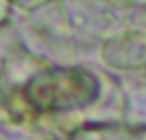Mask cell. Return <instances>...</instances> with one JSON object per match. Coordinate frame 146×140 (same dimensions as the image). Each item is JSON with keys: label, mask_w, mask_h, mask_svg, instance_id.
<instances>
[{"label": "cell", "mask_w": 146, "mask_h": 140, "mask_svg": "<svg viewBox=\"0 0 146 140\" xmlns=\"http://www.w3.org/2000/svg\"><path fill=\"white\" fill-rule=\"evenodd\" d=\"M34 102L40 108H74L90 102L96 92V80L80 68H58L44 72L34 82Z\"/></svg>", "instance_id": "obj_1"}]
</instances>
